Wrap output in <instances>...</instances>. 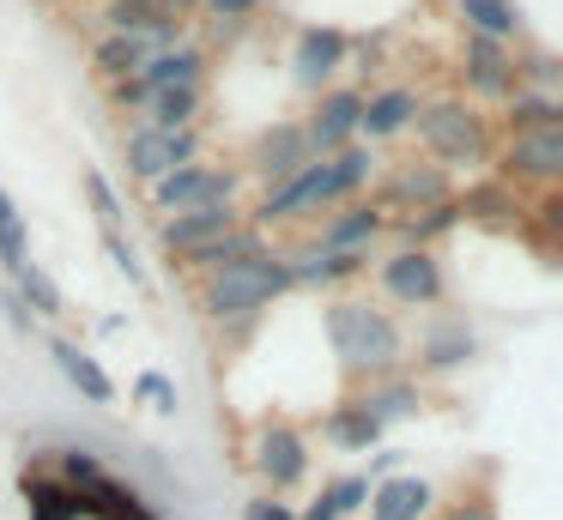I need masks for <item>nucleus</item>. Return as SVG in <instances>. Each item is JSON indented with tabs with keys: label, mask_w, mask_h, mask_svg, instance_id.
<instances>
[{
	"label": "nucleus",
	"mask_w": 563,
	"mask_h": 520,
	"mask_svg": "<svg viewBox=\"0 0 563 520\" xmlns=\"http://www.w3.org/2000/svg\"><path fill=\"white\" fill-rule=\"evenodd\" d=\"M285 290H297L291 254L267 248V254H255V261L231 266V273L200 278V314L224 333V345H243V339L261 327V314H267Z\"/></svg>",
	"instance_id": "nucleus-1"
},
{
	"label": "nucleus",
	"mask_w": 563,
	"mask_h": 520,
	"mask_svg": "<svg viewBox=\"0 0 563 520\" xmlns=\"http://www.w3.org/2000/svg\"><path fill=\"white\" fill-rule=\"evenodd\" d=\"M321 321H328V345L352 381L369 387V381H388V375H406V333L388 309L357 302V297H333Z\"/></svg>",
	"instance_id": "nucleus-2"
},
{
	"label": "nucleus",
	"mask_w": 563,
	"mask_h": 520,
	"mask_svg": "<svg viewBox=\"0 0 563 520\" xmlns=\"http://www.w3.org/2000/svg\"><path fill=\"white\" fill-rule=\"evenodd\" d=\"M418 140H424L430 164L437 169H454V164H485L490 157V133H485V115L461 97H437V103H418L412 115Z\"/></svg>",
	"instance_id": "nucleus-3"
},
{
	"label": "nucleus",
	"mask_w": 563,
	"mask_h": 520,
	"mask_svg": "<svg viewBox=\"0 0 563 520\" xmlns=\"http://www.w3.org/2000/svg\"><path fill=\"white\" fill-rule=\"evenodd\" d=\"M55 478L79 490L86 520H158V508H152L134 484L115 478L98 454H79V447H74V454H62V472H55Z\"/></svg>",
	"instance_id": "nucleus-4"
},
{
	"label": "nucleus",
	"mask_w": 563,
	"mask_h": 520,
	"mask_svg": "<svg viewBox=\"0 0 563 520\" xmlns=\"http://www.w3.org/2000/svg\"><path fill=\"white\" fill-rule=\"evenodd\" d=\"M382 297L400 302V309H442L449 297V273H442L437 248H394L388 261H376Z\"/></svg>",
	"instance_id": "nucleus-5"
},
{
	"label": "nucleus",
	"mask_w": 563,
	"mask_h": 520,
	"mask_svg": "<svg viewBox=\"0 0 563 520\" xmlns=\"http://www.w3.org/2000/svg\"><path fill=\"white\" fill-rule=\"evenodd\" d=\"M236 181H243V169L183 164V169H170L164 181H152L146 193H152V206L170 218V212H195V206H231L236 200Z\"/></svg>",
	"instance_id": "nucleus-6"
},
{
	"label": "nucleus",
	"mask_w": 563,
	"mask_h": 520,
	"mask_svg": "<svg viewBox=\"0 0 563 520\" xmlns=\"http://www.w3.org/2000/svg\"><path fill=\"white\" fill-rule=\"evenodd\" d=\"M255 472L267 484V496H285L309 478V435L297 423H267L255 435Z\"/></svg>",
	"instance_id": "nucleus-7"
},
{
	"label": "nucleus",
	"mask_w": 563,
	"mask_h": 520,
	"mask_svg": "<svg viewBox=\"0 0 563 520\" xmlns=\"http://www.w3.org/2000/svg\"><path fill=\"white\" fill-rule=\"evenodd\" d=\"M357 115H364V91H357V85H328V91L316 97V109H309V121H303L309 152L316 157L345 152V145L357 140Z\"/></svg>",
	"instance_id": "nucleus-8"
},
{
	"label": "nucleus",
	"mask_w": 563,
	"mask_h": 520,
	"mask_svg": "<svg viewBox=\"0 0 563 520\" xmlns=\"http://www.w3.org/2000/svg\"><path fill=\"white\" fill-rule=\"evenodd\" d=\"M183 164H200V128H183V133H152V128H134L128 133V176L134 181H164L170 169Z\"/></svg>",
	"instance_id": "nucleus-9"
},
{
	"label": "nucleus",
	"mask_w": 563,
	"mask_h": 520,
	"mask_svg": "<svg viewBox=\"0 0 563 520\" xmlns=\"http://www.w3.org/2000/svg\"><path fill=\"white\" fill-rule=\"evenodd\" d=\"M345 43H352V31H340V24H303L291 43V79L309 97H321L333 85V73L345 67Z\"/></svg>",
	"instance_id": "nucleus-10"
},
{
	"label": "nucleus",
	"mask_w": 563,
	"mask_h": 520,
	"mask_svg": "<svg viewBox=\"0 0 563 520\" xmlns=\"http://www.w3.org/2000/svg\"><path fill=\"white\" fill-rule=\"evenodd\" d=\"M449 200H454V176L437 164H418V157L400 169H388V176H382V193H376L382 212H424V206H449Z\"/></svg>",
	"instance_id": "nucleus-11"
},
{
	"label": "nucleus",
	"mask_w": 563,
	"mask_h": 520,
	"mask_svg": "<svg viewBox=\"0 0 563 520\" xmlns=\"http://www.w3.org/2000/svg\"><path fill=\"white\" fill-rule=\"evenodd\" d=\"M303 164H316V152H309V140H303V121H273V128H261L255 145H249V169H255L267 188L291 181Z\"/></svg>",
	"instance_id": "nucleus-12"
},
{
	"label": "nucleus",
	"mask_w": 563,
	"mask_h": 520,
	"mask_svg": "<svg viewBox=\"0 0 563 520\" xmlns=\"http://www.w3.org/2000/svg\"><path fill=\"white\" fill-rule=\"evenodd\" d=\"M461 85L473 97H485V103H503V97L515 91V48L490 43V36H466L461 43Z\"/></svg>",
	"instance_id": "nucleus-13"
},
{
	"label": "nucleus",
	"mask_w": 563,
	"mask_h": 520,
	"mask_svg": "<svg viewBox=\"0 0 563 520\" xmlns=\"http://www.w3.org/2000/svg\"><path fill=\"white\" fill-rule=\"evenodd\" d=\"M236 224H243L236 200H231V206H195V212H170V218H158V242L176 254V261H188L195 248H207V242L231 236Z\"/></svg>",
	"instance_id": "nucleus-14"
},
{
	"label": "nucleus",
	"mask_w": 563,
	"mask_h": 520,
	"mask_svg": "<svg viewBox=\"0 0 563 520\" xmlns=\"http://www.w3.org/2000/svg\"><path fill=\"white\" fill-rule=\"evenodd\" d=\"M316 212H328V206H321V157H316V164H303L291 181L267 188L249 218H255V230H261V224H291V218H316Z\"/></svg>",
	"instance_id": "nucleus-15"
},
{
	"label": "nucleus",
	"mask_w": 563,
	"mask_h": 520,
	"mask_svg": "<svg viewBox=\"0 0 563 520\" xmlns=\"http://www.w3.org/2000/svg\"><path fill=\"white\" fill-rule=\"evenodd\" d=\"M207 43H176V48H158V55H146V67H140V85L146 91H207Z\"/></svg>",
	"instance_id": "nucleus-16"
},
{
	"label": "nucleus",
	"mask_w": 563,
	"mask_h": 520,
	"mask_svg": "<svg viewBox=\"0 0 563 520\" xmlns=\"http://www.w3.org/2000/svg\"><path fill=\"white\" fill-rule=\"evenodd\" d=\"M563 176V133H521V140H509V152H503V176L509 188H521V181H558Z\"/></svg>",
	"instance_id": "nucleus-17"
},
{
	"label": "nucleus",
	"mask_w": 563,
	"mask_h": 520,
	"mask_svg": "<svg viewBox=\"0 0 563 520\" xmlns=\"http://www.w3.org/2000/svg\"><path fill=\"white\" fill-rule=\"evenodd\" d=\"M388 230V212L376 200H352V206H333L328 224H321V242L316 248L328 254H369V242Z\"/></svg>",
	"instance_id": "nucleus-18"
},
{
	"label": "nucleus",
	"mask_w": 563,
	"mask_h": 520,
	"mask_svg": "<svg viewBox=\"0 0 563 520\" xmlns=\"http://www.w3.org/2000/svg\"><path fill=\"white\" fill-rule=\"evenodd\" d=\"M478 357V333L461 321V314H442V321L424 327V339H418V375H449L461 369V363Z\"/></svg>",
	"instance_id": "nucleus-19"
},
{
	"label": "nucleus",
	"mask_w": 563,
	"mask_h": 520,
	"mask_svg": "<svg viewBox=\"0 0 563 520\" xmlns=\"http://www.w3.org/2000/svg\"><path fill=\"white\" fill-rule=\"evenodd\" d=\"M424 97L412 91V85H382V91L364 97V115H357V145L364 140H400V133H412V115Z\"/></svg>",
	"instance_id": "nucleus-20"
},
{
	"label": "nucleus",
	"mask_w": 563,
	"mask_h": 520,
	"mask_svg": "<svg viewBox=\"0 0 563 520\" xmlns=\"http://www.w3.org/2000/svg\"><path fill=\"white\" fill-rule=\"evenodd\" d=\"M376 181V152L369 145H345V152H333V157H321V206H352L357 193Z\"/></svg>",
	"instance_id": "nucleus-21"
},
{
	"label": "nucleus",
	"mask_w": 563,
	"mask_h": 520,
	"mask_svg": "<svg viewBox=\"0 0 563 520\" xmlns=\"http://www.w3.org/2000/svg\"><path fill=\"white\" fill-rule=\"evenodd\" d=\"M430 502H437V490H430V478H412V472H394V478L369 484V520H430Z\"/></svg>",
	"instance_id": "nucleus-22"
},
{
	"label": "nucleus",
	"mask_w": 563,
	"mask_h": 520,
	"mask_svg": "<svg viewBox=\"0 0 563 520\" xmlns=\"http://www.w3.org/2000/svg\"><path fill=\"white\" fill-rule=\"evenodd\" d=\"M382 435H388V430H382V423L369 418L364 399H357V394H345L340 406H333L328 418H321V442H333L340 454H376Z\"/></svg>",
	"instance_id": "nucleus-23"
},
{
	"label": "nucleus",
	"mask_w": 563,
	"mask_h": 520,
	"mask_svg": "<svg viewBox=\"0 0 563 520\" xmlns=\"http://www.w3.org/2000/svg\"><path fill=\"white\" fill-rule=\"evenodd\" d=\"M369 273V254H328V248H303L291 254V278L297 290H333V285H352V278Z\"/></svg>",
	"instance_id": "nucleus-24"
},
{
	"label": "nucleus",
	"mask_w": 563,
	"mask_h": 520,
	"mask_svg": "<svg viewBox=\"0 0 563 520\" xmlns=\"http://www.w3.org/2000/svg\"><path fill=\"white\" fill-rule=\"evenodd\" d=\"M49 351H55L62 375L74 381V394L86 399V406H115V381H110V369H103L91 351H79L74 339H49Z\"/></svg>",
	"instance_id": "nucleus-25"
},
{
	"label": "nucleus",
	"mask_w": 563,
	"mask_h": 520,
	"mask_svg": "<svg viewBox=\"0 0 563 520\" xmlns=\"http://www.w3.org/2000/svg\"><path fill=\"white\" fill-rule=\"evenodd\" d=\"M454 12H461L466 36H490V43H521L527 24H521V7L515 0H454Z\"/></svg>",
	"instance_id": "nucleus-26"
},
{
	"label": "nucleus",
	"mask_w": 563,
	"mask_h": 520,
	"mask_svg": "<svg viewBox=\"0 0 563 520\" xmlns=\"http://www.w3.org/2000/svg\"><path fill=\"white\" fill-rule=\"evenodd\" d=\"M503 128H509V140H521V133H563V97L509 91L503 97Z\"/></svg>",
	"instance_id": "nucleus-27"
},
{
	"label": "nucleus",
	"mask_w": 563,
	"mask_h": 520,
	"mask_svg": "<svg viewBox=\"0 0 563 520\" xmlns=\"http://www.w3.org/2000/svg\"><path fill=\"white\" fill-rule=\"evenodd\" d=\"M255 254H267V236H261L255 224H236L231 236H219V242H207V248H195L183 266H195V273L207 278V273H231V266L255 261Z\"/></svg>",
	"instance_id": "nucleus-28"
},
{
	"label": "nucleus",
	"mask_w": 563,
	"mask_h": 520,
	"mask_svg": "<svg viewBox=\"0 0 563 520\" xmlns=\"http://www.w3.org/2000/svg\"><path fill=\"white\" fill-rule=\"evenodd\" d=\"M357 399H364V411L382 423V430H388V423H400V418H418V406H424V394H418L412 375H388V381H369Z\"/></svg>",
	"instance_id": "nucleus-29"
},
{
	"label": "nucleus",
	"mask_w": 563,
	"mask_h": 520,
	"mask_svg": "<svg viewBox=\"0 0 563 520\" xmlns=\"http://www.w3.org/2000/svg\"><path fill=\"white\" fill-rule=\"evenodd\" d=\"M200 109H207V91H152L146 109H140V128L183 133V128H200Z\"/></svg>",
	"instance_id": "nucleus-30"
},
{
	"label": "nucleus",
	"mask_w": 563,
	"mask_h": 520,
	"mask_svg": "<svg viewBox=\"0 0 563 520\" xmlns=\"http://www.w3.org/2000/svg\"><path fill=\"white\" fill-rule=\"evenodd\" d=\"M146 55H152L146 43H134V36H115V31H103L98 43H91V73H98L103 85H122V79H134V73L146 67Z\"/></svg>",
	"instance_id": "nucleus-31"
},
{
	"label": "nucleus",
	"mask_w": 563,
	"mask_h": 520,
	"mask_svg": "<svg viewBox=\"0 0 563 520\" xmlns=\"http://www.w3.org/2000/svg\"><path fill=\"white\" fill-rule=\"evenodd\" d=\"M13 297H19V309H25V314H37V321H62V314H67L62 285H55V278L43 273L37 261H25V266L13 273Z\"/></svg>",
	"instance_id": "nucleus-32"
},
{
	"label": "nucleus",
	"mask_w": 563,
	"mask_h": 520,
	"mask_svg": "<svg viewBox=\"0 0 563 520\" xmlns=\"http://www.w3.org/2000/svg\"><path fill=\"white\" fill-rule=\"evenodd\" d=\"M394 230H400V248H430V242H442L449 230H461V206H424V212H406V218H388Z\"/></svg>",
	"instance_id": "nucleus-33"
},
{
	"label": "nucleus",
	"mask_w": 563,
	"mask_h": 520,
	"mask_svg": "<svg viewBox=\"0 0 563 520\" xmlns=\"http://www.w3.org/2000/svg\"><path fill=\"white\" fill-rule=\"evenodd\" d=\"M454 206H461V218H521L527 206H521V193L509 188V181H478V188H466V193H454Z\"/></svg>",
	"instance_id": "nucleus-34"
},
{
	"label": "nucleus",
	"mask_w": 563,
	"mask_h": 520,
	"mask_svg": "<svg viewBox=\"0 0 563 520\" xmlns=\"http://www.w3.org/2000/svg\"><path fill=\"white\" fill-rule=\"evenodd\" d=\"M25 261H31V230H25V212H19L13 193L0 188V266H7V278H13Z\"/></svg>",
	"instance_id": "nucleus-35"
},
{
	"label": "nucleus",
	"mask_w": 563,
	"mask_h": 520,
	"mask_svg": "<svg viewBox=\"0 0 563 520\" xmlns=\"http://www.w3.org/2000/svg\"><path fill=\"white\" fill-rule=\"evenodd\" d=\"M158 19H164V12L152 7V0H110V7H103V31L134 36V43H146V36L158 31Z\"/></svg>",
	"instance_id": "nucleus-36"
},
{
	"label": "nucleus",
	"mask_w": 563,
	"mask_h": 520,
	"mask_svg": "<svg viewBox=\"0 0 563 520\" xmlns=\"http://www.w3.org/2000/svg\"><path fill=\"white\" fill-rule=\"evenodd\" d=\"M558 85H563V60L551 55V48H527V55H515V91L558 97Z\"/></svg>",
	"instance_id": "nucleus-37"
},
{
	"label": "nucleus",
	"mask_w": 563,
	"mask_h": 520,
	"mask_svg": "<svg viewBox=\"0 0 563 520\" xmlns=\"http://www.w3.org/2000/svg\"><path fill=\"white\" fill-rule=\"evenodd\" d=\"M86 200H91V212H98V224H103V236H122V224H128V206H122V193H115V181L103 176V169H86Z\"/></svg>",
	"instance_id": "nucleus-38"
},
{
	"label": "nucleus",
	"mask_w": 563,
	"mask_h": 520,
	"mask_svg": "<svg viewBox=\"0 0 563 520\" xmlns=\"http://www.w3.org/2000/svg\"><path fill=\"white\" fill-rule=\"evenodd\" d=\"M200 12H207V24H212L219 43H236V36L261 19V0H200Z\"/></svg>",
	"instance_id": "nucleus-39"
},
{
	"label": "nucleus",
	"mask_w": 563,
	"mask_h": 520,
	"mask_svg": "<svg viewBox=\"0 0 563 520\" xmlns=\"http://www.w3.org/2000/svg\"><path fill=\"white\" fill-rule=\"evenodd\" d=\"M328 496H333V508H340V520H352L357 508L369 502V478H364V472H345V478L328 484Z\"/></svg>",
	"instance_id": "nucleus-40"
},
{
	"label": "nucleus",
	"mask_w": 563,
	"mask_h": 520,
	"mask_svg": "<svg viewBox=\"0 0 563 520\" xmlns=\"http://www.w3.org/2000/svg\"><path fill=\"white\" fill-rule=\"evenodd\" d=\"M134 399H146L152 411H164V418H170V411H176V381H170L164 369H146V375L134 381Z\"/></svg>",
	"instance_id": "nucleus-41"
},
{
	"label": "nucleus",
	"mask_w": 563,
	"mask_h": 520,
	"mask_svg": "<svg viewBox=\"0 0 563 520\" xmlns=\"http://www.w3.org/2000/svg\"><path fill=\"white\" fill-rule=\"evenodd\" d=\"M103 254H110V266L128 278V285H140V290H152V278H146V266L134 261V248H128V236H103Z\"/></svg>",
	"instance_id": "nucleus-42"
},
{
	"label": "nucleus",
	"mask_w": 563,
	"mask_h": 520,
	"mask_svg": "<svg viewBox=\"0 0 563 520\" xmlns=\"http://www.w3.org/2000/svg\"><path fill=\"white\" fill-rule=\"evenodd\" d=\"M243 520H297V508L285 502V496L261 490V496H249V502H243Z\"/></svg>",
	"instance_id": "nucleus-43"
},
{
	"label": "nucleus",
	"mask_w": 563,
	"mask_h": 520,
	"mask_svg": "<svg viewBox=\"0 0 563 520\" xmlns=\"http://www.w3.org/2000/svg\"><path fill=\"white\" fill-rule=\"evenodd\" d=\"M400 447H376V454H369V472H364V478L369 484H382V478H394V472H400Z\"/></svg>",
	"instance_id": "nucleus-44"
},
{
	"label": "nucleus",
	"mask_w": 563,
	"mask_h": 520,
	"mask_svg": "<svg viewBox=\"0 0 563 520\" xmlns=\"http://www.w3.org/2000/svg\"><path fill=\"white\" fill-rule=\"evenodd\" d=\"M442 520H497V508L490 502H461V508H449Z\"/></svg>",
	"instance_id": "nucleus-45"
},
{
	"label": "nucleus",
	"mask_w": 563,
	"mask_h": 520,
	"mask_svg": "<svg viewBox=\"0 0 563 520\" xmlns=\"http://www.w3.org/2000/svg\"><path fill=\"white\" fill-rule=\"evenodd\" d=\"M158 12H170V19H188V12H200V0H152Z\"/></svg>",
	"instance_id": "nucleus-46"
}]
</instances>
